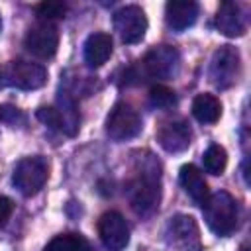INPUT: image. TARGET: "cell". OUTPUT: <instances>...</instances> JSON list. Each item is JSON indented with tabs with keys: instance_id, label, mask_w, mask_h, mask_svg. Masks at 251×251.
<instances>
[{
	"instance_id": "obj_17",
	"label": "cell",
	"mask_w": 251,
	"mask_h": 251,
	"mask_svg": "<svg viewBox=\"0 0 251 251\" xmlns=\"http://www.w3.org/2000/svg\"><path fill=\"white\" fill-rule=\"evenodd\" d=\"M55 108H57L59 118H61V133H65V135H69V137L76 135L78 126H80V116H78L75 98H73L69 92L63 90V92H59V96H57Z\"/></svg>"
},
{
	"instance_id": "obj_21",
	"label": "cell",
	"mask_w": 251,
	"mask_h": 251,
	"mask_svg": "<svg viewBox=\"0 0 251 251\" xmlns=\"http://www.w3.org/2000/svg\"><path fill=\"white\" fill-rule=\"evenodd\" d=\"M149 104L159 110H171L176 106V94L165 84H155L149 90Z\"/></svg>"
},
{
	"instance_id": "obj_11",
	"label": "cell",
	"mask_w": 251,
	"mask_h": 251,
	"mask_svg": "<svg viewBox=\"0 0 251 251\" xmlns=\"http://www.w3.org/2000/svg\"><path fill=\"white\" fill-rule=\"evenodd\" d=\"M25 49L37 59H51L59 47V31L51 22H37L24 37Z\"/></svg>"
},
{
	"instance_id": "obj_8",
	"label": "cell",
	"mask_w": 251,
	"mask_h": 251,
	"mask_svg": "<svg viewBox=\"0 0 251 251\" xmlns=\"http://www.w3.org/2000/svg\"><path fill=\"white\" fill-rule=\"evenodd\" d=\"M112 24H114V29L118 31V35L122 37V41L129 43V45L139 43L147 31V16L135 4L118 8L112 14Z\"/></svg>"
},
{
	"instance_id": "obj_4",
	"label": "cell",
	"mask_w": 251,
	"mask_h": 251,
	"mask_svg": "<svg viewBox=\"0 0 251 251\" xmlns=\"http://www.w3.org/2000/svg\"><path fill=\"white\" fill-rule=\"evenodd\" d=\"M49 178V163L41 155H29L16 163L12 173V184L22 196L37 194Z\"/></svg>"
},
{
	"instance_id": "obj_6",
	"label": "cell",
	"mask_w": 251,
	"mask_h": 251,
	"mask_svg": "<svg viewBox=\"0 0 251 251\" xmlns=\"http://www.w3.org/2000/svg\"><path fill=\"white\" fill-rule=\"evenodd\" d=\"M165 237L171 247H176L178 251H202L200 241V229L192 216L188 214H176L167 222Z\"/></svg>"
},
{
	"instance_id": "obj_15",
	"label": "cell",
	"mask_w": 251,
	"mask_h": 251,
	"mask_svg": "<svg viewBox=\"0 0 251 251\" xmlns=\"http://www.w3.org/2000/svg\"><path fill=\"white\" fill-rule=\"evenodd\" d=\"M112 51H114L112 37L104 31L90 33L82 45V57L88 67H102L110 59Z\"/></svg>"
},
{
	"instance_id": "obj_5",
	"label": "cell",
	"mask_w": 251,
	"mask_h": 251,
	"mask_svg": "<svg viewBox=\"0 0 251 251\" xmlns=\"http://www.w3.org/2000/svg\"><path fill=\"white\" fill-rule=\"evenodd\" d=\"M239 69H241L239 51L231 45H222L214 51V55L210 59V67H208L210 82L216 88L226 90L235 84V80L239 76Z\"/></svg>"
},
{
	"instance_id": "obj_18",
	"label": "cell",
	"mask_w": 251,
	"mask_h": 251,
	"mask_svg": "<svg viewBox=\"0 0 251 251\" xmlns=\"http://www.w3.org/2000/svg\"><path fill=\"white\" fill-rule=\"evenodd\" d=\"M192 116L200 124H216L222 116V104L214 94L202 92L192 100Z\"/></svg>"
},
{
	"instance_id": "obj_19",
	"label": "cell",
	"mask_w": 251,
	"mask_h": 251,
	"mask_svg": "<svg viewBox=\"0 0 251 251\" xmlns=\"http://www.w3.org/2000/svg\"><path fill=\"white\" fill-rule=\"evenodd\" d=\"M43 251H92L88 239L80 233H61L55 235Z\"/></svg>"
},
{
	"instance_id": "obj_16",
	"label": "cell",
	"mask_w": 251,
	"mask_h": 251,
	"mask_svg": "<svg viewBox=\"0 0 251 251\" xmlns=\"http://www.w3.org/2000/svg\"><path fill=\"white\" fill-rule=\"evenodd\" d=\"M178 182L180 186L184 188V192L198 204L202 206L206 202V198L210 196V190H208V182L202 175V171L194 165H182L180 171H178Z\"/></svg>"
},
{
	"instance_id": "obj_13",
	"label": "cell",
	"mask_w": 251,
	"mask_h": 251,
	"mask_svg": "<svg viewBox=\"0 0 251 251\" xmlns=\"http://www.w3.org/2000/svg\"><path fill=\"white\" fill-rule=\"evenodd\" d=\"M216 27L227 37H239L247 31V16L237 2H222L216 12Z\"/></svg>"
},
{
	"instance_id": "obj_9",
	"label": "cell",
	"mask_w": 251,
	"mask_h": 251,
	"mask_svg": "<svg viewBox=\"0 0 251 251\" xmlns=\"http://www.w3.org/2000/svg\"><path fill=\"white\" fill-rule=\"evenodd\" d=\"M141 67L151 78H173L180 69V53L173 45H157L145 53Z\"/></svg>"
},
{
	"instance_id": "obj_14",
	"label": "cell",
	"mask_w": 251,
	"mask_h": 251,
	"mask_svg": "<svg viewBox=\"0 0 251 251\" xmlns=\"http://www.w3.org/2000/svg\"><path fill=\"white\" fill-rule=\"evenodd\" d=\"M200 14V6L192 0H171L165 6V22L175 31H184L194 25Z\"/></svg>"
},
{
	"instance_id": "obj_3",
	"label": "cell",
	"mask_w": 251,
	"mask_h": 251,
	"mask_svg": "<svg viewBox=\"0 0 251 251\" xmlns=\"http://www.w3.org/2000/svg\"><path fill=\"white\" fill-rule=\"evenodd\" d=\"M47 82V69L41 63L16 59L0 65V88L37 90Z\"/></svg>"
},
{
	"instance_id": "obj_26",
	"label": "cell",
	"mask_w": 251,
	"mask_h": 251,
	"mask_svg": "<svg viewBox=\"0 0 251 251\" xmlns=\"http://www.w3.org/2000/svg\"><path fill=\"white\" fill-rule=\"evenodd\" d=\"M0 29H2V16H0Z\"/></svg>"
},
{
	"instance_id": "obj_20",
	"label": "cell",
	"mask_w": 251,
	"mask_h": 251,
	"mask_svg": "<svg viewBox=\"0 0 251 251\" xmlns=\"http://www.w3.org/2000/svg\"><path fill=\"white\" fill-rule=\"evenodd\" d=\"M202 163H204L206 173H210V175H222L226 171V165H227V153H226V149L222 145L212 143L204 151Z\"/></svg>"
},
{
	"instance_id": "obj_7",
	"label": "cell",
	"mask_w": 251,
	"mask_h": 251,
	"mask_svg": "<svg viewBox=\"0 0 251 251\" xmlns=\"http://www.w3.org/2000/svg\"><path fill=\"white\" fill-rule=\"evenodd\" d=\"M141 116L126 102L114 104L106 118V133L114 141H127L141 131Z\"/></svg>"
},
{
	"instance_id": "obj_23",
	"label": "cell",
	"mask_w": 251,
	"mask_h": 251,
	"mask_svg": "<svg viewBox=\"0 0 251 251\" xmlns=\"http://www.w3.org/2000/svg\"><path fill=\"white\" fill-rule=\"evenodd\" d=\"M0 122L6 126H12V127H22V126H25L27 118L14 104H0Z\"/></svg>"
},
{
	"instance_id": "obj_1",
	"label": "cell",
	"mask_w": 251,
	"mask_h": 251,
	"mask_svg": "<svg viewBox=\"0 0 251 251\" xmlns=\"http://www.w3.org/2000/svg\"><path fill=\"white\" fill-rule=\"evenodd\" d=\"M129 204L135 214L151 216L161 202V163L151 153L135 157V178L127 188Z\"/></svg>"
},
{
	"instance_id": "obj_22",
	"label": "cell",
	"mask_w": 251,
	"mask_h": 251,
	"mask_svg": "<svg viewBox=\"0 0 251 251\" xmlns=\"http://www.w3.org/2000/svg\"><path fill=\"white\" fill-rule=\"evenodd\" d=\"M35 12H37L41 22H51L53 24V20L65 18L67 6L63 2H41V4L35 6Z\"/></svg>"
},
{
	"instance_id": "obj_12",
	"label": "cell",
	"mask_w": 251,
	"mask_h": 251,
	"mask_svg": "<svg viewBox=\"0 0 251 251\" xmlns=\"http://www.w3.org/2000/svg\"><path fill=\"white\" fill-rule=\"evenodd\" d=\"M157 141L167 153H182L192 143V131L190 126L184 120H173L159 127Z\"/></svg>"
},
{
	"instance_id": "obj_24",
	"label": "cell",
	"mask_w": 251,
	"mask_h": 251,
	"mask_svg": "<svg viewBox=\"0 0 251 251\" xmlns=\"http://www.w3.org/2000/svg\"><path fill=\"white\" fill-rule=\"evenodd\" d=\"M35 118H37L41 124H45L47 127L61 131V118H59V112H57L55 106H41V108H37Z\"/></svg>"
},
{
	"instance_id": "obj_2",
	"label": "cell",
	"mask_w": 251,
	"mask_h": 251,
	"mask_svg": "<svg viewBox=\"0 0 251 251\" xmlns=\"http://www.w3.org/2000/svg\"><path fill=\"white\" fill-rule=\"evenodd\" d=\"M202 212H204L206 226L216 235L227 237L235 231L239 222V206L229 192L226 190L212 192L202 204Z\"/></svg>"
},
{
	"instance_id": "obj_25",
	"label": "cell",
	"mask_w": 251,
	"mask_h": 251,
	"mask_svg": "<svg viewBox=\"0 0 251 251\" xmlns=\"http://www.w3.org/2000/svg\"><path fill=\"white\" fill-rule=\"evenodd\" d=\"M14 212V202L8 196H0V226H4Z\"/></svg>"
},
{
	"instance_id": "obj_10",
	"label": "cell",
	"mask_w": 251,
	"mask_h": 251,
	"mask_svg": "<svg viewBox=\"0 0 251 251\" xmlns=\"http://www.w3.org/2000/svg\"><path fill=\"white\" fill-rule=\"evenodd\" d=\"M98 235L106 251H124L129 243V226L120 212L110 210L98 220Z\"/></svg>"
}]
</instances>
